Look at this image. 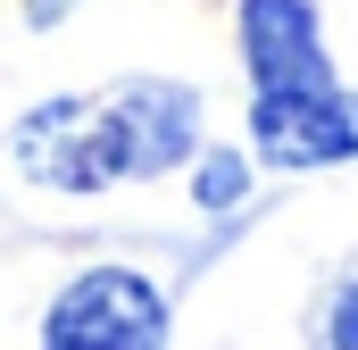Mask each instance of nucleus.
<instances>
[{"instance_id":"nucleus-6","label":"nucleus","mask_w":358,"mask_h":350,"mask_svg":"<svg viewBox=\"0 0 358 350\" xmlns=\"http://www.w3.org/2000/svg\"><path fill=\"white\" fill-rule=\"evenodd\" d=\"M325 342L358 350V284H342V300H334V317H325Z\"/></svg>"},{"instance_id":"nucleus-5","label":"nucleus","mask_w":358,"mask_h":350,"mask_svg":"<svg viewBox=\"0 0 358 350\" xmlns=\"http://www.w3.org/2000/svg\"><path fill=\"white\" fill-rule=\"evenodd\" d=\"M192 192H200V209H225V200H242V192H250V167H242L234 150H208Z\"/></svg>"},{"instance_id":"nucleus-7","label":"nucleus","mask_w":358,"mask_h":350,"mask_svg":"<svg viewBox=\"0 0 358 350\" xmlns=\"http://www.w3.org/2000/svg\"><path fill=\"white\" fill-rule=\"evenodd\" d=\"M25 8H34V25H50V17H59L67 0H25Z\"/></svg>"},{"instance_id":"nucleus-3","label":"nucleus","mask_w":358,"mask_h":350,"mask_svg":"<svg viewBox=\"0 0 358 350\" xmlns=\"http://www.w3.org/2000/svg\"><path fill=\"white\" fill-rule=\"evenodd\" d=\"M250 142L267 167H334L358 159V92L317 84V92H259L250 100Z\"/></svg>"},{"instance_id":"nucleus-4","label":"nucleus","mask_w":358,"mask_h":350,"mask_svg":"<svg viewBox=\"0 0 358 350\" xmlns=\"http://www.w3.org/2000/svg\"><path fill=\"white\" fill-rule=\"evenodd\" d=\"M242 67H250V100L259 92H317L334 84L325 42H317V8L308 0H242Z\"/></svg>"},{"instance_id":"nucleus-2","label":"nucleus","mask_w":358,"mask_h":350,"mask_svg":"<svg viewBox=\"0 0 358 350\" xmlns=\"http://www.w3.org/2000/svg\"><path fill=\"white\" fill-rule=\"evenodd\" d=\"M42 350H167V292L134 267H92L50 300Z\"/></svg>"},{"instance_id":"nucleus-1","label":"nucleus","mask_w":358,"mask_h":350,"mask_svg":"<svg viewBox=\"0 0 358 350\" xmlns=\"http://www.w3.org/2000/svg\"><path fill=\"white\" fill-rule=\"evenodd\" d=\"M200 142V92L134 76L108 100H50L17 125V159L59 183V192H100V183H142L192 159Z\"/></svg>"}]
</instances>
